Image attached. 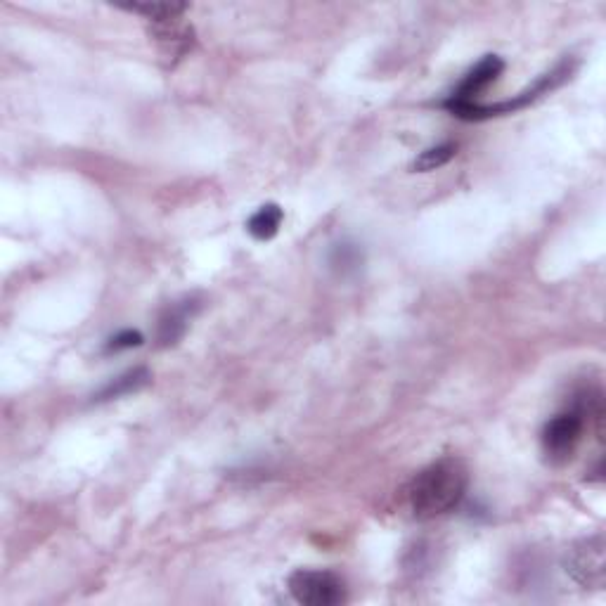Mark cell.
<instances>
[{
  "mask_svg": "<svg viewBox=\"0 0 606 606\" xmlns=\"http://www.w3.org/2000/svg\"><path fill=\"white\" fill-rule=\"evenodd\" d=\"M150 36L157 43L161 57H166L171 64L183 60L195 48V29L183 17L150 22Z\"/></svg>",
  "mask_w": 606,
  "mask_h": 606,
  "instance_id": "5",
  "label": "cell"
},
{
  "mask_svg": "<svg viewBox=\"0 0 606 606\" xmlns=\"http://www.w3.org/2000/svg\"><path fill=\"white\" fill-rule=\"evenodd\" d=\"M455 154H457V145H453V143L429 147V150H424L415 161H412V171H417V173L436 171V169H441V166H446L448 161L455 157Z\"/></svg>",
  "mask_w": 606,
  "mask_h": 606,
  "instance_id": "12",
  "label": "cell"
},
{
  "mask_svg": "<svg viewBox=\"0 0 606 606\" xmlns=\"http://www.w3.org/2000/svg\"><path fill=\"white\" fill-rule=\"evenodd\" d=\"M197 303L192 299H183L171 303L159 318V327H157V341L159 346H173L178 344L180 337H183L185 330H188L192 315L197 313Z\"/></svg>",
  "mask_w": 606,
  "mask_h": 606,
  "instance_id": "7",
  "label": "cell"
},
{
  "mask_svg": "<svg viewBox=\"0 0 606 606\" xmlns=\"http://www.w3.org/2000/svg\"><path fill=\"white\" fill-rule=\"evenodd\" d=\"M289 592L303 606H337L346 602L344 580L332 571H294L289 576Z\"/></svg>",
  "mask_w": 606,
  "mask_h": 606,
  "instance_id": "4",
  "label": "cell"
},
{
  "mask_svg": "<svg viewBox=\"0 0 606 606\" xmlns=\"http://www.w3.org/2000/svg\"><path fill=\"white\" fill-rule=\"evenodd\" d=\"M564 571L585 590H602L606 583V545L602 535L578 540L564 554Z\"/></svg>",
  "mask_w": 606,
  "mask_h": 606,
  "instance_id": "3",
  "label": "cell"
},
{
  "mask_svg": "<svg viewBox=\"0 0 606 606\" xmlns=\"http://www.w3.org/2000/svg\"><path fill=\"white\" fill-rule=\"evenodd\" d=\"M282 221H285V214H282L280 206L266 204V206H261V209L249 218L247 230H249V235L254 237V240L268 242V240H273L277 232H280Z\"/></svg>",
  "mask_w": 606,
  "mask_h": 606,
  "instance_id": "8",
  "label": "cell"
},
{
  "mask_svg": "<svg viewBox=\"0 0 606 606\" xmlns=\"http://www.w3.org/2000/svg\"><path fill=\"white\" fill-rule=\"evenodd\" d=\"M469 486V472L457 457H441L424 467L408 486V505L417 519H436L460 505Z\"/></svg>",
  "mask_w": 606,
  "mask_h": 606,
  "instance_id": "1",
  "label": "cell"
},
{
  "mask_svg": "<svg viewBox=\"0 0 606 606\" xmlns=\"http://www.w3.org/2000/svg\"><path fill=\"white\" fill-rule=\"evenodd\" d=\"M330 268L341 277L356 275L363 268L365 256L356 242H339L330 249Z\"/></svg>",
  "mask_w": 606,
  "mask_h": 606,
  "instance_id": "10",
  "label": "cell"
},
{
  "mask_svg": "<svg viewBox=\"0 0 606 606\" xmlns=\"http://www.w3.org/2000/svg\"><path fill=\"white\" fill-rule=\"evenodd\" d=\"M152 375L145 370V367H135V370L126 372V375L116 377L114 382H109L105 389H102L98 396H95V401H112V398H121L128 396V393L140 391L143 386L150 384Z\"/></svg>",
  "mask_w": 606,
  "mask_h": 606,
  "instance_id": "9",
  "label": "cell"
},
{
  "mask_svg": "<svg viewBox=\"0 0 606 606\" xmlns=\"http://www.w3.org/2000/svg\"><path fill=\"white\" fill-rule=\"evenodd\" d=\"M135 346H143V334L133 332V330H124L107 341L105 351L116 353V351H126V348H135Z\"/></svg>",
  "mask_w": 606,
  "mask_h": 606,
  "instance_id": "13",
  "label": "cell"
},
{
  "mask_svg": "<svg viewBox=\"0 0 606 606\" xmlns=\"http://www.w3.org/2000/svg\"><path fill=\"white\" fill-rule=\"evenodd\" d=\"M128 12H138L143 15L147 22H164V19L183 17V12L188 10L185 3H133V5H121Z\"/></svg>",
  "mask_w": 606,
  "mask_h": 606,
  "instance_id": "11",
  "label": "cell"
},
{
  "mask_svg": "<svg viewBox=\"0 0 606 606\" xmlns=\"http://www.w3.org/2000/svg\"><path fill=\"white\" fill-rule=\"evenodd\" d=\"M502 72H505V62H502V57L486 55L479 64H474V67L464 74L460 86L455 88V93L450 95L448 100L476 102V98H479L483 90L500 79Z\"/></svg>",
  "mask_w": 606,
  "mask_h": 606,
  "instance_id": "6",
  "label": "cell"
},
{
  "mask_svg": "<svg viewBox=\"0 0 606 606\" xmlns=\"http://www.w3.org/2000/svg\"><path fill=\"white\" fill-rule=\"evenodd\" d=\"M599 398H592L588 393V401H580L573 405L571 410L559 412L557 417H552L543 429V450L547 460L554 464H564L571 460V455L576 453L580 438H583L585 429V415L595 412Z\"/></svg>",
  "mask_w": 606,
  "mask_h": 606,
  "instance_id": "2",
  "label": "cell"
}]
</instances>
